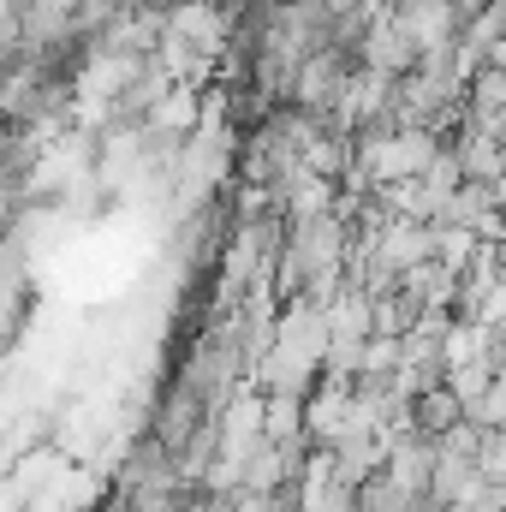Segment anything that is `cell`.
<instances>
[{
	"label": "cell",
	"mask_w": 506,
	"mask_h": 512,
	"mask_svg": "<svg viewBox=\"0 0 506 512\" xmlns=\"http://www.w3.org/2000/svg\"><path fill=\"white\" fill-rule=\"evenodd\" d=\"M36 155H42L36 131H18V126L0 131V203H24V197H30V185H36Z\"/></svg>",
	"instance_id": "obj_2"
},
{
	"label": "cell",
	"mask_w": 506,
	"mask_h": 512,
	"mask_svg": "<svg viewBox=\"0 0 506 512\" xmlns=\"http://www.w3.org/2000/svg\"><path fill=\"white\" fill-rule=\"evenodd\" d=\"M399 423L411 429V435H423V441H447L459 423H465V411H459V399H453V387H423V393H405V411H399Z\"/></svg>",
	"instance_id": "obj_1"
}]
</instances>
